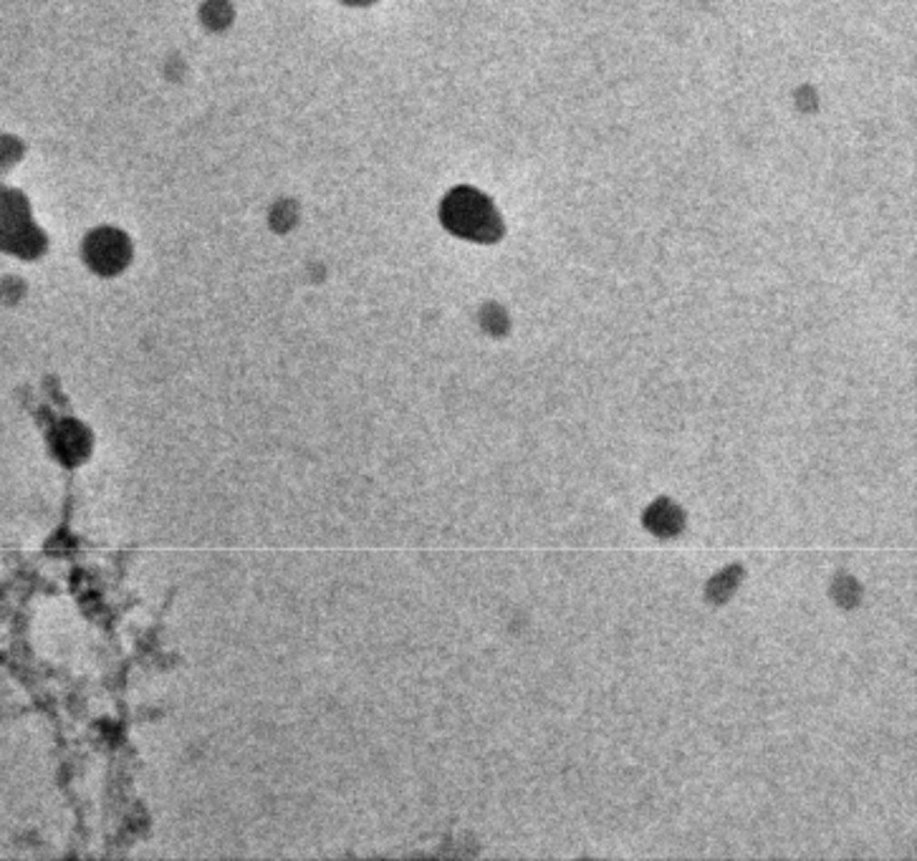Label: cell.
Returning a JSON list of instances; mask_svg holds the SVG:
<instances>
[{
    "instance_id": "6da1fadb",
    "label": "cell",
    "mask_w": 917,
    "mask_h": 861,
    "mask_svg": "<svg viewBox=\"0 0 917 861\" xmlns=\"http://www.w3.org/2000/svg\"><path fill=\"white\" fill-rule=\"evenodd\" d=\"M48 450L61 465H82L92 453V435L79 419H61L48 430Z\"/></svg>"
},
{
    "instance_id": "7a4b0ae2",
    "label": "cell",
    "mask_w": 917,
    "mask_h": 861,
    "mask_svg": "<svg viewBox=\"0 0 917 861\" xmlns=\"http://www.w3.org/2000/svg\"><path fill=\"white\" fill-rule=\"evenodd\" d=\"M124 243H114L112 235H96L92 243H89V258H92L94 268L99 270H114L119 263H122V256H124Z\"/></svg>"
}]
</instances>
